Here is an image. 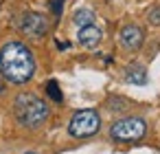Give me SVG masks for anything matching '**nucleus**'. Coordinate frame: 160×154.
Instances as JSON below:
<instances>
[{
    "mask_svg": "<svg viewBox=\"0 0 160 154\" xmlns=\"http://www.w3.org/2000/svg\"><path fill=\"white\" fill-rule=\"evenodd\" d=\"M33 73H35V57L24 42L11 40L0 49V75L5 82L22 86L33 77Z\"/></svg>",
    "mask_w": 160,
    "mask_h": 154,
    "instance_id": "1",
    "label": "nucleus"
},
{
    "mask_svg": "<svg viewBox=\"0 0 160 154\" xmlns=\"http://www.w3.org/2000/svg\"><path fill=\"white\" fill-rule=\"evenodd\" d=\"M13 114L24 128H40L48 119V106L35 93H22L13 101Z\"/></svg>",
    "mask_w": 160,
    "mask_h": 154,
    "instance_id": "2",
    "label": "nucleus"
},
{
    "mask_svg": "<svg viewBox=\"0 0 160 154\" xmlns=\"http://www.w3.org/2000/svg\"><path fill=\"white\" fill-rule=\"evenodd\" d=\"M101 128V117L97 110L92 108H86V110H77L68 123V134L75 136V139H86V136H92L97 134Z\"/></svg>",
    "mask_w": 160,
    "mask_h": 154,
    "instance_id": "3",
    "label": "nucleus"
},
{
    "mask_svg": "<svg viewBox=\"0 0 160 154\" xmlns=\"http://www.w3.org/2000/svg\"><path fill=\"white\" fill-rule=\"evenodd\" d=\"M147 134V123L140 117H125L112 123L110 136L114 141H138Z\"/></svg>",
    "mask_w": 160,
    "mask_h": 154,
    "instance_id": "4",
    "label": "nucleus"
},
{
    "mask_svg": "<svg viewBox=\"0 0 160 154\" xmlns=\"http://www.w3.org/2000/svg\"><path fill=\"white\" fill-rule=\"evenodd\" d=\"M18 29L29 38H44L48 33V18L38 11H27L18 20Z\"/></svg>",
    "mask_w": 160,
    "mask_h": 154,
    "instance_id": "5",
    "label": "nucleus"
},
{
    "mask_svg": "<svg viewBox=\"0 0 160 154\" xmlns=\"http://www.w3.org/2000/svg\"><path fill=\"white\" fill-rule=\"evenodd\" d=\"M118 42L125 51H138L145 42V33L138 24H125L118 33Z\"/></svg>",
    "mask_w": 160,
    "mask_h": 154,
    "instance_id": "6",
    "label": "nucleus"
},
{
    "mask_svg": "<svg viewBox=\"0 0 160 154\" xmlns=\"http://www.w3.org/2000/svg\"><path fill=\"white\" fill-rule=\"evenodd\" d=\"M79 44L81 46H86V49H94V46H99V42H101V38H103V31H101V27H97V24H88V27H81L79 29Z\"/></svg>",
    "mask_w": 160,
    "mask_h": 154,
    "instance_id": "7",
    "label": "nucleus"
},
{
    "mask_svg": "<svg viewBox=\"0 0 160 154\" xmlns=\"http://www.w3.org/2000/svg\"><path fill=\"white\" fill-rule=\"evenodd\" d=\"M125 79L129 82V84H136V86H142V84H147V71H145V66H140V64H129L127 68H125Z\"/></svg>",
    "mask_w": 160,
    "mask_h": 154,
    "instance_id": "8",
    "label": "nucleus"
},
{
    "mask_svg": "<svg viewBox=\"0 0 160 154\" xmlns=\"http://www.w3.org/2000/svg\"><path fill=\"white\" fill-rule=\"evenodd\" d=\"M94 18H97V13H94L90 7H81V9H77V11L72 13V24H77V27L81 29V27L94 24Z\"/></svg>",
    "mask_w": 160,
    "mask_h": 154,
    "instance_id": "9",
    "label": "nucleus"
},
{
    "mask_svg": "<svg viewBox=\"0 0 160 154\" xmlns=\"http://www.w3.org/2000/svg\"><path fill=\"white\" fill-rule=\"evenodd\" d=\"M46 95H48L53 101H57V104H62V99H64V95H62V88H59V84H57L55 79L46 82Z\"/></svg>",
    "mask_w": 160,
    "mask_h": 154,
    "instance_id": "10",
    "label": "nucleus"
},
{
    "mask_svg": "<svg viewBox=\"0 0 160 154\" xmlns=\"http://www.w3.org/2000/svg\"><path fill=\"white\" fill-rule=\"evenodd\" d=\"M64 3H66V0H51V3H48V7H51V11H53L55 18L62 16V11H64Z\"/></svg>",
    "mask_w": 160,
    "mask_h": 154,
    "instance_id": "11",
    "label": "nucleus"
},
{
    "mask_svg": "<svg viewBox=\"0 0 160 154\" xmlns=\"http://www.w3.org/2000/svg\"><path fill=\"white\" fill-rule=\"evenodd\" d=\"M149 22H151L153 27H160V7H153V9L149 11Z\"/></svg>",
    "mask_w": 160,
    "mask_h": 154,
    "instance_id": "12",
    "label": "nucleus"
},
{
    "mask_svg": "<svg viewBox=\"0 0 160 154\" xmlns=\"http://www.w3.org/2000/svg\"><path fill=\"white\" fill-rule=\"evenodd\" d=\"M57 49L59 51H66V49H70V44L68 42H57Z\"/></svg>",
    "mask_w": 160,
    "mask_h": 154,
    "instance_id": "13",
    "label": "nucleus"
},
{
    "mask_svg": "<svg viewBox=\"0 0 160 154\" xmlns=\"http://www.w3.org/2000/svg\"><path fill=\"white\" fill-rule=\"evenodd\" d=\"M27 154H35V152H27Z\"/></svg>",
    "mask_w": 160,
    "mask_h": 154,
    "instance_id": "14",
    "label": "nucleus"
}]
</instances>
